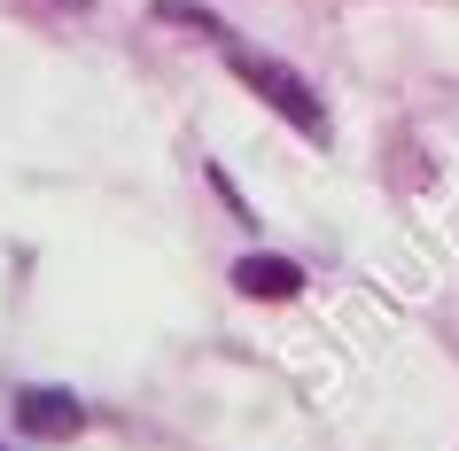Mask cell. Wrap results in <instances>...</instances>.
I'll return each mask as SVG.
<instances>
[{
    "mask_svg": "<svg viewBox=\"0 0 459 451\" xmlns=\"http://www.w3.org/2000/svg\"><path fill=\"white\" fill-rule=\"evenodd\" d=\"M234 288H242L249 304H296L304 296V265H289V257H234Z\"/></svg>",
    "mask_w": 459,
    "mask_h": 451,
    "instance_id": "3957f363",
    "label": "cell"
},
{
    "mask_svg": "<svg viewBox=\"0 0 459 451\" xmlns=\"http://www.w3.org/2000/svg\"><path fill=\"white\" fill-rule=\"evenodd\" d=\"M226 63H234V78H242L249 94L265 101L273 117H289L304 141H327V101L312 94V78L304 71H289L281 55H257V48H242V39H226Z\"/></svg>",
    "mask_w": 459,
    "mask_h": 451,
    "instance_id": "6da1fadb",
    "label": "cell"
},
{
    "mask_svg": "<svg viewBox=\"0 0 459 451\" xmlns=\"http://www.w3.org/2000/svg\"><path fill=\"white\" fill-rule=\"evenodd\" d=\"M55 8H94V0H55Z\"/></svg>",
    "mask_w": 459,
    "mask_h": 451,
    "instance_id": "5b68a950",
    "label": "cell"
},
{
    "mask_svg": "<svg viewBox=\"0 0 459 451\" xmlns=\"http://www.w3.org/2000/svg\"><path fill=\"white\" fill-rule=\"evenodd\" d=\"M16 428L39 436V444H71L78 428H86V404L71 389H16Z\"/></svg>",
    "mask_w": 459,
    "mask_h": 451,
    "instance_id": "7a4b0ae2",
    "label": "cell"
},
{
    "mask_svg": "<svg viewBox=\"0 0 459 451\" xmlns=\"http://www.w3.org/2000/svg\"><path fill=\"white\" fill-rule=\"evenodd\" d=\"M0 451H8V444H0Z\"/></svg>",
    "mask_w": 459,
    "mask_h": 451,
    "instance_id": "8992f818",
    "label": "cell"
},
{
    "mask_svg": "<svg viewBox=\"0 0 459 451\" xmlns=\"http://www.w3.org/2000/svg\"><path fill=\"white\" fill-rule=\"evenodd\" d=\"M156 24H179V31H203V39H218V48H226V39H234V31L218 24L211 8H195V0H156Z\"/></svg>",
    "mask_w": 459,
    "mask_h": 451,
    "instance_id": "277c9868",
    "label": "cell"
}]
</instances>
